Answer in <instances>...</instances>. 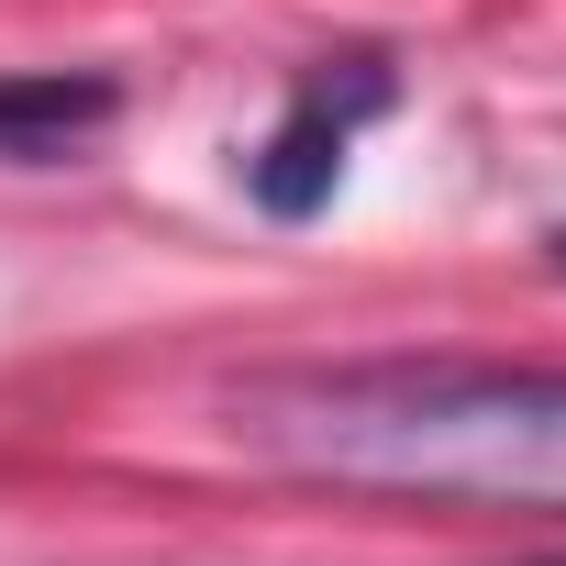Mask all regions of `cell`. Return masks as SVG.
I'll return each mask as SVG.
<instances>
[{
	"mask_svg": "<svg viewBox=\"0 0 566 566\" xmlns=\"http://www.w3.org/2000/svg\"><path fill=\"white\" fill-rule=\"evenodd\" d=\"M544 566H566V555H544Z\"/></svg>",
	"mask_w": 566,
	"mask_h": 566,
	"instance_id": "obj_5",
	"label": "cell"
},
{
	"mask_svg": "<svg viewBox=\"0 0 566 566\" xmlns=\"http://www.w3.org/2000/svg\"><path fill=\"white\" fill-rule=\"evenodd\" d=\"M233 444L378 500L566 511V367L511 356H312L255 367L222 400Z\"/></svg>",
	"mask_w": 566,
	"mask_h": 566,
	"instance_id": "obj_1",
	"label": "cell"
},
{
	"mask_svg": "<svg viewBox=\"0 0 566 566\" xmlns=\"http://www.w3.org/2000/svg\"><path fill=\"white\" fill-rule=\"evenodd\" d=\"M389 112V56H323L301 90H290V112H277V134L244 156V189H255V211H277V222H312L323 200H334V178H345V156H356V134Z\"/></svg>",
	"mask_w": 566,
	"mask_h": 566,
	"instance_id": "obj_2",
	"label": "cell"
},
{
	"mask_svg": "<svg viewBox=\"0 0 566 566\" xmlns=\"http://www.w3.org/2000/svg\"><path fill=\"white\" fill-rule=\"evenodd\" d=\"M544 255H555V266H566V222H555V233H544Z\"/></svg>",
	"mask_w": 566,
	"mask_h": 566,
	"instance_id": "obj_4",
	"label": "cell"
},
{
	"mask_svg": "<svg viewBox=\"0 0 566 566\" xmlns=\"http://www.w3.org/2000/svg\"><path fill=\"white\" fill-rule=\"evenodd\" d=\"M112 112H123V78L101 67H12L0 78V167H56L90 134H112Z\"/></svg>",
	"mask_w": 566,
	"mask_h": 566,
	"instance_id": "obj_3",
	"label": "cell"
}]
</instances>
